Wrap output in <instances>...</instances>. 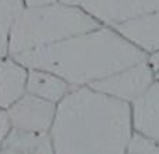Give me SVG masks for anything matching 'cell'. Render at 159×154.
<instances>
[{
    "label": "cell",
    "instance_id": "1",
    "mask_svg": "<svg viewBox=\"0 0 159 154\" xmlns=\"http://www.w3.org/2000/svg\"><path fill=\"white\" fill-rule=\"evenodd\" d=\"M48 134L54 154H124L135 134L131 105L92 86L72 88L57 103Z\"/></svg>",
    "mask_w": 159,
    "mask_h": 154
},
{
    "label": "cell",
    "instance_id": "2",
    "mask_svg": "<svg viewBox=\"0 0 159 154\" xmlns=\"http://www.w3.org/2000/svg\"><path fill=\"white\" fill-rule=\"evenodd\" d=\"M11 57L27 68L51 71L72 88H78L90 86L117 71L147 60L148 55L113 27L100 24L51 46Z\"/></svg>",
    "mask_w": 159,
    "mask_h": 154
},
{
    "label": "cell",
    "instance_id": "3",
    "mask_svg": "<svg viewBox=\"0 0 159 154\" xmlns=\"http://www.w3.org/2000/svg\"><path fill=\"white\" fill-rule=\"evenodd\" d=\"M99 26V21L82 7L61 2L44 7H23L10 27L7 54L18 55L42 48Z\"/></svg>",
    "mask_w": 159,
    "mask_h": 154
},
{
    "label": "cell",
    "instance_id": "4",
    "mask_svg": "<svg viewBox=\"0 0 159 154\" xmlns=\"http://www.w3.org/2000/svg\"><path fill=\"white\" fill-rule=\"evenodd\" d=\"M155 81V72L147 60L132 64L90 85L92 88L111 98L131 105L138 99Z\"/></svg>",
    "mask_w": 159,
    "mask_h": 154
},
{
    "label": "cell",
    "instance_id": "5",
    "mask_svg": "<svg viewBox=\"0 0 159 154\" xmlns=\"http://www.w3.org/2000/svg\"><path fill=\"white\" fill-rule=\"evenodd\" d=\"M57 105L25 92L4 112L10 127L33 133H48L54 122Z\"/></svg>",
    "mask_w": 159,
    "mask_h": 154
},
{
    "label": "cell",
    "instance_id": "6",
    "mask_svg": "<svg viewBox=\"0 0 159 154\" xmlns=\"http://www.w3.org/2000/svg\"><path fill=\"white\" fill-rule=\"evenodd\" d=\"M80 7L100 24L113 27L159 10V0H83Z\"/></svg>",
    "mask_w": 159,
    "mask_h": 154
},
{
    "label": "cell",
    "instance_id": "7",
    "mask_svg": "<svg viewBox=\"0 0 159 154\" xmlns=\"http://www.w3.org/2000/svg\"><path fill=\"white\" fill-rule=\"evenodd\" d=\"M134 133L159 146V82L153 84L131 103Z\"/></svg>",
    "mask_w": 159,
    "mask_h": 154
},
{
    "label": "cell",
    "instance_id": "8",
    "mask_svg": "<svg viewBox=\"0 0 159 154\" xmlns=\"http://www.w3.org/2000/svg\"><path fill=\"white\" fill-rule=\"evenodd\" d=\"M113 28L147 55L159 50V10L123 21Z\"/></svg>",
    "mask_w": 159,
    "mask_h": 154
},
{
    "label": "cell",
    "instance_id": "9",
    "mask_svg": "<svg viewBox=\"0 0 159 154\" xmlns=\"http://www.w3.org/2000/svg\"><path fill=\"white\" fill-rule=\"evenodd\" d=\"M28 68L13 58H0V109H7L27 92Z\"/></svg>",
    "mask_w": 159,
    "mask_h": 154
},
{
    "label": "cell",
    "instance_id": "10",
    "mask_svg": "<svg viewBox=\"0 0 159 154\" xmlns=\"http://www.w3.org/2000/svg\"><path fill=\"white\" fill-rule=\"evenodd\" d=\"M70 89H72V86L65 79L58 76L57 74L41 70V68H28V94L57 105Z\"/></svg>",
    "mask_w": 159,
    "mask_h": 154
},
{
    "label": "cell",
    "instance_id": "11",
    "mask_svg": "<svg viewBox=\"0 0 159 154\" xmlns=\"http://www.w3.org/2000/svg\"><path fill=\"white\" fill-rule=\"evenodd\" d=\"M21 9V0H0V58L7 55L10 27Z\"/></svg>",
    "mask_w": 159,
    "mask_h": 154
},
{
    "label": "cell",
    "instance_id": "12",
    "mask_svg": "<svg viewBox=\"0 0 159 154\" xmlns=\"http://www.w3.org/2000/svg\"><path fill=\"white\" fill-rule=\"evenodd\" d=\"M124 154H159V146L135 133Z\"/></svg>",
    "mask_w": 159,
    "mask_h": 154
},
{
    "label": "cell",
    "instance_id": "13",
    "mask_svg": "<svg viewBox=\"0 0 159 154\" xmlns=\"http://www.w3.org/2000/svg\"><path fill=\"white\" fill-rule=\"evenodd\" d=\"M21 2H23V7H44L58 3L59 0H21Z\"/></svg>",
    "mask_w": 159,
    "mask_h": 154
},
{
    "label": "cell",
    "instance_id": "14",
    "mask_svg": "<svg viewBox=\"0 0 159 154\" xmlns=\"http://www.w3.org/2000/svg\"><path fill=\"white\" fill-rule=\"evenodd\" d=\"M147 61H148V64L151 65V68L153 70V72H156V71L159 70V50L148 55Z\"/></svg>",
    "mask_w": 159,
    "mask_h": 154
},
{
    "label": "cell",
    "instance_id": "15",
    "mask_svg": "<svg viewBox=\"0 0 159 154\" xmlns=\"http://www.w3.org/2000/svg\"><path fill=\"white\" fill-rule=\"evenodd\" d=\"M0 154H23V153H20V151L14 150V148H11V147L0 144Z\"/></svg>",
    "mask_w": 159,
    "mask_h": 154
},
{
    "label": "cell",
    "instance_id": "16",
    "mask_svg": "<svg viewBox=\"0 0 159 154\" xmlns=\"http://www.w3.org/2000/svg\"><path fill=\"white\" fill-rule=\"evenodd\" d=\"M61 3L63 4H68V6H75V7H80L82 2L83 0H59Z\"/></svg>",
    "mask_w": 159,
    "mask_h": 154
},
{
    "label": "cell",
    "instance_id": "17",
    "mask_svg": "<svg viewBox=\"0 0 159 154\" xmlns=\"http://www.w3.org/2000/svg\"><path fill=\"white\" fill-rule=\"evenodd\" d=\"M155 81H158V82H159V70L155 72Z\"/></svg>",
    "mask_w": 159,
    "mask_h": 154
}]
</instances>
